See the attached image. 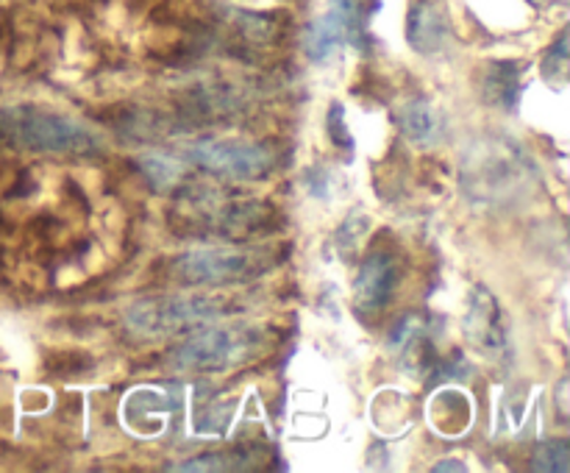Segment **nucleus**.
<instances>
[{
    "label": "nucleus",
    "mask_w": 570,
    "mask_h": 473,
    "mask_svg": "<svg viewBox=\"0 0 570 473\" xmlns=\"http://www.w3.org/2000/svg\"><path fill=\"white\" fill-rule=\"evenodd\" d=\"M139 170H142L145 181L156 189V193H167V189L178 187L184 178V165L173 156L165 154H145L139 156Z\"/></svg>",
    "instance_id": "13"
},
{
    "label": "nucleus",
    "mask_w": 570,
    "mask_h": 473,
    "mask_svg": "<svg viewBox=\"0 0 570 473\" xmlns=\"http://www.w3.org/2000/svg\"><path fill=\"white\" fill-rule=\"evenodd\" d=\"M534 471H549V473H566L570 471V443L566 437L543 440L532 454Z\"/></svg>",
    "instance_id": "14"
},
{
    "label": "nucleus",
    "mask_w": 570,
    "mask_h": 473,
    "mask_svg": "<svg viewBox=\"0 0 570 473\" xmlns=\"http://www.w3.org/2000/svg\"><path fill=\"white\" fill-rule=\"evenodd\" d=\"M395 287V262L387 254H371L362 262L356 273L354 298L356 306L367 315H376L390 304V295Z\"/></svg>",
    "instance_id": "9"
},
{
    "label": "nucleus",
    "mask_w": 570,
    "mask_h": 473,
    "mask_svg": "<svg viewBox=\"0 0 570 473\" xmlns=\"http://www.w3.org/2000/svg\"><path fill=\"white\" fill-rule=\"evenodd\" d=\"M451 39V20L443 0H417L406 17V42L421 56H438Z\"/></svg>",
    "instance_id": "8"
},
{
    "label": "nucleus",
    "mask_w": 570,
    "mask_h": 473,
    "mask_svg": "<svg viewBox=\"0 0 570 473\" xmlns=\"http://www.w3.org/2000/svg\"><path fill=\"white\" fill-rule=\"evenodd\" d=\"M184 156L215 176L237 178V181H256L276 167L271 148L243 139H195L184 148Z\"/></svg>",
    "instance_id": "5"
},
{
    "label": "nucleus",
    "mask_w": 570,
    "mask_h": 473,
    "mask_svg": "<svg viewBox=\"0 0 570 473\" xmlns=\"http://www.w3.org/2000/svg\"><path fill=\"white\" fill-rule=\"evenodd\" d=\"M521 72V65H515V61H495V65H490L488 76H484L482 81L484 98L493 106H501V109H504V106L512 109V106L521 100L523 92Z\"/></svg>",
    "instance_id": "12"
},
{
    "label": "nucleus",
    "mask_w": 570,
    "mask_h": 473,
    "mask_svg": "<svg viewBox=\"0 0 570 473\" xmlns=\"http://www.w3.org/2000/svg\"><path fill=\"white\" fill-rule=\"evenodd\" d=\"M493 148H495L493 154H488L484 159L479 156V165L468 167V178H471V184H468V187H471L476 195H482V193L484 195H504V193H510L518 181H523V178H527V165H523V161H518V165L507 167V170L501 173V167L512 159V154H515V150L512 148L504 150V145H493Z\"/></svg>",
    "instance_id": "10"
},
{
    "label": "nucleus",
    "mask_w": 570,
    "mask_h": 473,
    "mask_svg": "<svg viewBox=\"0 0 570 473\" xmlns=\"http://www.w3.org/2000/svg\"><path fill=\"white\" fill-rule=\"evenodd\" d=\"M566 70H568V37L562 33L560 39L554 42V48L546 53V72H549L551 78H566Z\"/></svg>",
    "instance_id": "16"
},
{
    "label": "nucleus",
    "mask_w": 570,
    "mask_h": 473,
    "mask_svg": "<svg viewBox=\"0 0 570 473\" xmlns=\"http://www.w3.org/2000/svg\"><path fill=\"white\" fill-rule=\"evenodd\" d=\"M360 33V0H332L326 14L312 20L304 31V53L312 61H326Z\"/></svg>",
    "instance_id": "6"
},
{
    "label": "nucleus",
    "mask_w": 570,
    "mask_h": 473,
    "mask_svg": "<svg viewBox=\"0 0 570 473\" xmlns=\"http://www.w3.org/2000/svg\"><path fill=\"white\" fill-rule=\"evenodd\" d=\"M326 128H328V137H332L340 148H351V145H354V139H351L348 134V126H345L343 104L332 106V111H328L326 117Z\"/></svg>",
    "instance_id": "15"
},
{
    "label": "nucleus",
    "mask_w": 570,
    "mask_h": 473,
    "mask_svg": "<svg viewBox=\"0 0 570 473\" xmlns=\"http://www.w3.org/2000/svg\"><path fill=\"white\" fill-rule=\"evenodd\" d=\"M228 467L234 465L226 462V454H200L193 456L189 462H184V465H178L176 471H228Z\"/></svg>",
    "instance_id": "17"
},
{
    "label": "nucleus",
    "mask_w": 570,
    "mask_h": 473,
    "mask_svg": "<svg viewBox=\"0 0 570 473\" xmlns=\"http://www.w3.org/2000/svg\"><path fill=\"white\" fill-rule=\"evenodd\" d=\"M401 134L410 139L412 145H434L443 137V120L440 111L434 109L429 100H406L399 111H395Z\"/></svg>",
    "instance_id": "11"
},
{
    "label": "nucleus",
    "mask_w": 570,
    "mask_h": 473,
    "mask_svg": "<svg viewBox=\"0 0 570 473\" xmlns=\"http://www.w3.org/2000/svg\"><path fill=\"white\" fill-rule=\"evenodd\" d=\"M226 315V306L215 298L204 295H189V298H145L137 300L126 309L128 332L137 337H165V334L187 332V328H200L206 323H215L217 317Z\"/></svg>",
    "instance_id": "4"
},
{
    "label": "nucleus",
    "mask_w": 570,
    "mask_h": 473,
    "mask_svg": "<svg viewBox=\"0 0 570 473\" xmlns=\"http://www.w3.org/2000/svg\"><path fill=\"white\" fill-rule=\"evenodd\" d=\"M434 471H465V465H462L460 460H445V462H438Z\"/></svg>",
    "instance_id": "18"
},
{
    "label": "nucleus",
    "mask_w": 570,
    "mask_h": 473,
    "mask_svg": "<svg viewBox=\"0 0 570 473\" xmlns=\"http://www.w3.org/2000/svg\"><path fill=\"white\" fill-rule=\"evenodd\" d=\"M0 137L14 148L37 154L95 156L104 150L98 134L81 120L37 104L9 106L0 111Z\"/></svg>",
    "instance_id": "1"
},
{
    "label": "nucleus",
    "mask_w": 570,
    "mask_h": 473,
    "mask_svg": "<svg viewBox=\"0 0 570 473\" xmlns=\"http://www.w3.org/2000/svg\"><path fill=\"white\" fill-rule=\"evenodd\" d=\"M262 334L254 326H206L173 351L178 371L220 373L248 362L259 351Z\"/></svg>",
    "instance_id": "3"
},
{
    "label": "nucleus",
    "mask_w": 570,
    "mask_h": 473,
    "mask_svg": "<svg viewBox=\"0 0 570 473\" xmlns=\"http://www.w3.org/2000/svg\"><path fill=\"white\" fill-rule=\"evenodd\" d=\"M465 337L488 359H501L510 351L504 312L488 287H473L465 312Z\"/></svg>",
    "instance_id": "7"
},
{
    "label": "nucleus",
    "mask_w": 570,
    "mask_h": 473,
    "mask_svg": "<svg viewBox=\"0 0 570 473\" xmlns=\"http://www.w3.org/2000/svg\"><path fill=\"white\" fill-rule=\"evenodd\" d=\"M273 267L271 250L259 248H195L173 262V273L189 287H226L259 278Z\"/></svg>",
    "instance_id": "2"
}]
</instances>
